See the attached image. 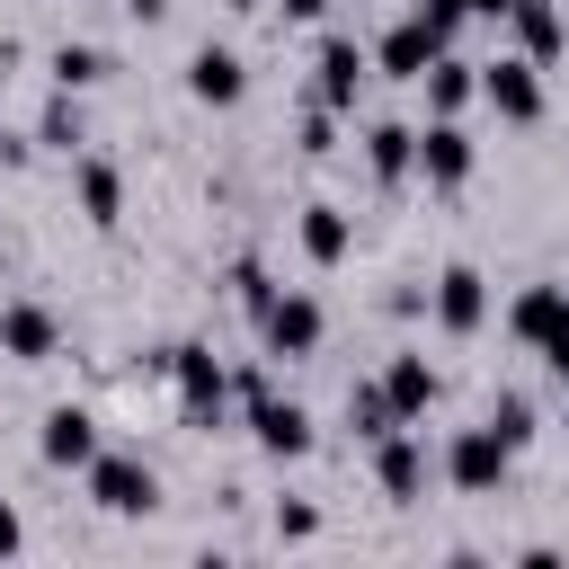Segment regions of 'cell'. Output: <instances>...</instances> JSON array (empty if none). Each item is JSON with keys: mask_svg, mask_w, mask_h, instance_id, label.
<instances>
[{"mask_svg": "<svg viewBox=\"0 0 569 569\" xmlns=\"http://www.w3.org/2000/svg\"><path fill=\"white\" fill-rule=\"evenodd\" d=\"M151 373L178 391V418H187V427H222V409L240 400V391H231V373L213 365V347H196V338L160 347V356H151Z\"/></svg>", "mask_w": 569, "mask_h": 569, "instance_id": "cell-1", "label": "cell"}, {"mask_svg": "<svg viewBox=\"0 0 569 569\" xmlns=\"http://www.w3.org/2000/svg\"><path fill=\"white\" fill-rule=\"evenodd\" d=\"M231 391H240V409H249L258 453H276V462H302V453H311V409H302V400H284L258 365H249V373H231Z\"/></svg>", "mask_w": 569, "mask_h": 569, "instance_id": "cell-2", "label": "cell"}, {"mask_svg": "<svg viewBox=\"0 0 569 569\" xmlns=\"http://www.w3.org/2000/svg\"><path fill=\"white\" fill-rule=\"evenodd\" d=\"M507 462H516V445H507L489 418H480V427H462V436L445 445V480H453L462 498H489V489L507 480Z\"/></svg>", "mask_w": 569, "mask_h": 569, "instance_id": "cell-3", "label": "cell"}, {"mask_svg": "<svg viewBox=\"0 0 569 569\" xmlns=\"http://www.w3.org/2000/svg\"><path fill=\"white\" fill-rule=\"evenodd\" d=\"M258 338H267V356H320L329 311H320L311 293H276V302L258 311Z\"/></svg>", "mask_w": 569, "mask_h": 569, "instance_id": "cell-4", "label": "cell"}, {"mask_svg": "<svg viewBox=\"0 0 569 569\" xmlns=\"http://www.w3.org/2000/svg\"><path fill=\"white\" fill-rule=\"evenodd\" d=\"M89 498H98L107 516H151V507H160V480H151V462H133V453H98V462H89Z\"/></svg>", "mask_w": 569, "mask_h": 569, "instance_id": "cell-5", "label": "cell"}, {"mask_svg": "<svg viewBox=\"0 0 569 569\" xmlns=\"http://www.w3.org/2000/svg\"><path fill=\"white\" fill-rule=\"evenodd\" d=\"M36 453H44L53 471H89L107 445H98V418H89L80 400H53V409H44V436H36Z\"/></svg>", "mask_w": 569, "mask_h": 569, "instance_id": "cell-6", "label": "cell"}, {"mask_svg": "<svg viewBox=\"0 0 569 569\" xmlns=\"http://www.w3.org/2000/svg\"><path fill=\"white\" fill-rule=\"evenodd\" d=\"M480 98L507 116V124H533L542 116V80H533V53H507V62H480Z\"/></svg>", "mask_w": 569, "mask_h": 569, "instance_id": "cell-7", "label": "cell"}, {"mask_svg": "<svg viewBox=\"0 0 569 569\" xmlns=\"http://www.w3.org/2000/svg\"><path fill=\"white\" fill-rule=\"evenodd\" d=\"M427 302H436V329H453V338H471V329L489 320V276H480V267H445Z\"/></svg>", "mask_w": 569, "mask_h": 569, "instance_id": "cell-8", "label": "cell"}, {"mask_svg": "<svg viewBox=\"0 0 569 569\" xmlns=\"http://www.w3.org/2000/svg\"><path fill=\"white\" fill-rule=\"evenodd\" d=\"M373 471H382V498H391V507H418V498H427V445H418L409 427H391V436L373 445Z\"/></svg>", "mask_w": 569, "mask_h": 569, "instance_id": "cell-9", "label": "cell"}, {"mask_svg": "<svg viewBox=\"0 0 569 569\" xmlns=\"http://www.w3.org/2000/svg\"><path fill=\"white\" fill-rule=\"evenodd\" d=\"M311 71H320V107H356V89H365V71H373V53H365L356 36H320V53H311Z\"/></svg>", "mask_w": 569, "mask_h": 569, "instance_id": "cell-10", "label": "cell"}, {"mask_svg": "<svg viewBox=\"0 0 569 569\" xmlns=\"http://www.w3.org/2000/svg\"><path fill=\"white\" fill-rule=\"evenodd\" d=\"M53 347H62V320H53L44 302H9V311H0V356H9V365H44Z\"/></svg>", "mask_w": 569, "mask_h": 569, "instance_id": "cell-11", "label": "cell"}, {"mask_svg": "<svg viewBox=\"0 0 569 569\" xmlns=\"http://www.w3.org/2000/svg\"><path fill=\"white\" fill-rule=\"evenodd\" d=\"M240 89H249V71H240L231 44H196V53H187V98H204V107H240Z\"/></svg>", "mask_w": 569, "mask_h": 569, "instance_id": "cell-12", "label": "cell"}, {"mask_svg": "<svg viewBox=\"0 0 569 569\" xmlns=\"http://www.w3.org/2000/svg\"><path fill=\"white\" fill-rule=\"evenodd\" d=\"M418 178H427V187H462V178H471V133H462L453 116H436V124L418 133Z\"/></svg>", "mask_w": 569, "mask_h": 569, "instance_id": "cell-13", "label": "cell"}, {"mask_svg": "<svg viewBox=\"0 0 569 569\" xmlns=\"http://www.w3.org/2000/svg\"><path fill=\"white\" fill-rule=\"evenodd\" d=\"M71 196H80V213H89L98 231H116V222H124V178H116V160L80 151V160H71Z\"/></svg>", "mask_w": 569, "mask_h": 569, "instance_id": "cell-14", "label": "cell"}, {"mask_svg": "<svg viewBox=\"0 0 569 569\" xmlns=\"http://www.w3.org/2000/svg\"><path fill=\"white\" fill-rule=\"evenodd\" d=\"M382 391H391L400 427H418V418L436 409V391H445V382H436V365H427V356H391V365H382Z\"/></svg>", "mask_w": 569, "mask_h": 569, "instance_id": "cell-15", "label": "cell"}, {"mask_svg": "<svg viewBox=\"0 0 569 569\" xmlns=\"http://www.w3.org/2000/svg\"><path fill=\"white\" fill-rule=\"evenodd\" d=\"M507 27H516V53H533V62H551V53L569 44L560 0H507Z\"/></svg>", "mask_w": 569, "mask_h": 569, "instance_id": "cell-16", "label": "cell"}, {"mask_svg": "<svg viewBox=\"0 0 569 569\" xmlns=\"http://www.w3.org/2000/svg\"><path fill=\"white\" fill-rule=\"evenodd\" d=\"M560 320H569V284H525V293L507 302V329H516L525 347H542Z\"/></svg>", "mask_w": 569, "mask_h": 569, "instance_id": "cell-17", "label": "cell"}, {"mask_svg": "<svg viewBox=\"0 0 569 569\" xmlns=\"http://www.w3.org/2000/svg\"><path fill=\"white\" fill-rule=\"evenodd\" d=\"M418 80H427V107H436V116H462V107L480 98V62H462V53H436Z\"/></svg>", "mask_w": 569, "mask_h": 569, "instance_id": "cell-18", "label": "cell"}, {"mask_svg": "<svg viewBox=\"0 0 569 569\" xmlns=\"http://www.w3.org/2000/svg\"><path fill=\"white\" fill-rule=\"evenodd\" d=\"M365 169L373 178H409L418 169V124H373L365 133Z\"/></svg>", "mask_w": 569, "mask_h": 569, "instance_id": "cell-19", "label": "cell"}, {"mask_svg": "<svg viewBox=\"0 0 569 569\" xmlns=\"http://www.w3.org/2000/svg\"><path fill=\"white\" fill-rule=\"evenodd\" d=\"M347 240H356V231H347V213H338V204H302V258H311V267H338V258H347Z\"/></svg>", "mask_w": 569, "mask_h": 569, "instance_id": "cell-20", "label": "cell"}, {"mask_svg": "<svg viewBox=\"0 0 569 569\" xmlns=\"http://www.w3.org/2000/svg\"><path fill=\"white\" fill-rule=\"evenodd\" d=\"M347 427H356L365 445H382V436L400 427V409H391V391H382V382H347Z\"/></svg>", "mask_w": 569, "mask_h": 569, "instance_id": "cell-21", "label": "cell"}, {"mask_svg": "<svg viewBox=\"0 0 569 569\" xmlns=\"http://www.w3.org/2000/svg\"><path fill=\"white\" fill-rule=\"evenodd\" d=\"M44 71H53V89H98V80H107V53H98V44H53Z\"/></svg>", "mask_w": 569, "mask_h": 569, "instance_id": "cell-22", "label": "cell"}, {"mask_svg": "<svg viewBox=\"0 0 569 569\" xmlns=\"http://www.w3.org/2000/svg\"><path fill=\"white\" fill-rule=\"evenodd\" d=\"M71 98H80V89H53V98H44L36 142H53V151H71V142H80V107H71Z\"/></svg>", "mask_w": 569, "mask_h": 569, "instance_id": "cell-23", "label": "cell"}, {"mask_svg": "<svg viewBox=\"0 0 569 569\" xmlns=\"http://www.w3.org/2000/svg\"><path fill=\"white\" fill-rule=\"evenodd\" d=\"M489 427H498L507 445H533V400H525V391H498V400H489Z\"/></svg>", "mask_w": 569, "mask_h": 569, "instance_id": "cell-24", "label": "cell"}, {"mask_svg": "<svg viewBox=\"0 0 569 569\" xmlns=\"http://www.w3.org/2000/svg\"><path fill=\"white\" fill-rule=\"evenodd\" d=\"M231 293L249 302V320H258V311L276 302V284H267V267H258V258H240V267H231Z\"/></svg>", "mask_w": 569, "mask_h": 569, "instance_id": "cell-25", "label": "cell"}, {"mask_svg": "<svg viewBox=\"0 0 569 569\" xmlns=\"http://www.w3.org/2000/svg\"><path fill=\"white\" fill-rule=\"evenodd\" d=\"M302 151H311V160L338 151V107H311V116H302Z\"/></svg>", "mask_w": 569, "mask_h": 569, "instance_id": "cell-26", "label": "cell"}, {"mask_svg": "<svg viewBox=\"0 0 569 569\" xmlns=\"http://www.w3.org/2000/svg\"><path fill=\"white\" fill-rule=\"evenodd\" d=\"M276 533H284V542H311V533H320V507H311V498L276 507Z\"/></svg>", "mask_w": 569, "mask_h": 569, "instance_id": "cell-27", "label": "cell"}, {"mask_svg": "<svg viewBox=\"0 0 569 569\" xmlns=\"http://www.w3.org/2000/svg\"><path fill=\"white\" fill-rule=\"evenodd\" d=\"M533 356H542V365H551V373H560V382H569V320H560V329H551V338H542V347H533Z\"/></svg>", "mask_w": 569, "mask_h": 569, "instance_id": "cell-28", "label": "cell"}, {"mask_svg": "<svg viewBox=\"0 0 569 569\" xmlns=\"http://www.w3.org/2000/svg\"><path fill=\"white\" fill-rule=\"evenodd\" d=\"M18 542H27V533H18V507L0 498V551H18Z\"/></svg>", "mask_w": 569, "mask_h": 569, "instance_id": "cell-29", "label": "cell"}, {"mask_svg": "<svg viewBox=\"0 0 569 569\" xmlns=\"http://www.w3.org/2000/svg\"><path fill=\"white\" fill-rule=\"evenodd\" d=\"M124 9H133L142 27H160V18H169V0H124Z\"/></svg>", "mask_w": 569, "mask_h": 569, "instance_id": "cell-30", "label": "cell"}, {"mask_svg": "<svg viewBox=\"0 0 569 569\" xmlns=\"http://www.w3.org/2000/svg\"><path fill=\"white\" fill-rule=\"evenodd\" d=\"M276 9H284V18H320L329 0H276Z\"/></svg>", "mask_w": 569, "mask_h": 569, "instance_id": "cell-31", "label": "cell"}, {"mask_svg": "<svg viewBox=\"0 0 569 569\" xmlns=\"http://www.w3.org/2000/svg\"><path fill=\"white\" fill-rule=\"evenodd\" d=\"M462 9H471V18H507V0H462Z\"/></svg>", "mask_w": 569, "mask_h": 569, "instance_id": "cell-32", "label": "cell"}, {"mask_svg": "<svg viewBox=\"0 0 569 569\" xmlns=\"http://www.w3.org/2000/svg\"><path fill=\"white\" fill-rule=\"evenodd\" d=\"M222 9H258V0H222Z\"/></svg>", "mask_w": 569, "mask_h": 569, "instance_id": "cell-33", "label": "cell"}, {"mask_svg": "<svg viewBox=\"0 0 569 569\" xmlns=\"http://www.w3.org/2000/svg\"><path fill=\"white\" fill-rule=\"evenodd\" d=\"M560 391H569V382H560Z\"/></svg>", "mask_w": 569, "mask_h": 569, "instance_id": "cell-34", "label": "cell"}]
</instances>
